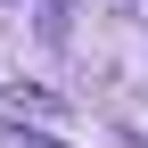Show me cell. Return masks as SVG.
Segmentation results:
<instances>
[{
  "instance_id": "cell-2",
  "label": "cell",
  "mask_w": 148,
  "mask_h": 148,
  "mask_svg": "<svg viewBox=\"0 0 148 148\" xmlns=\"http://www.w3.org/2000/svg\"><path fill=\"white\" fill-rule=\"evenodd\" d=\"M0 148H49V140H33V132H0Z\"/></svg>"
},
{
  "instance_id": "cell-1",
  "label": "cell",
  "mask_w": 148,
  "mask_h": 148,
  "mask_svg": "<svg viewBox=\"0 0 148 148\" xmlns=\"http://www.w3.org/2000/svg\"><path fill=\"white\" fill-rule=\"evenodd\" d=\"M8 99H16V115H41V123H58V115H66V99H58V90H25V82H16Z\"/></svg>"
}]
</instances>
